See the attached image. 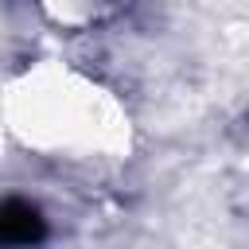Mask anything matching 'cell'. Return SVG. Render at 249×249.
Listing matches in <instances>:
<instances>
[{
    "label": "cell",
    "mask_w": 249,
    "mask_h": 249,
    "mask_svg": "<svg viewBox=\"0 0 249 249\" xmlns=\"http://www.w3.org/2000/svg\"><path fill=\"white\" fill-rule=\"evenodd\" d=\"M8 121L23 144L66 160L117 152L128 124L109 89L58 66H39L8 89Z\"/></svg>",
    "instance_id": "obj_1"
},
{
    "label": "cell",
    "mask_w": 249,
    "mask_h": 249,
    "mask_svg": "<svg viewBox=\"0 0 249 249\" xmlns=\"http://www.w3.org/2000/svg\"><path fill=\"white\" fill-rule=\"evenodd\" d=\"M43 237V218L31 202L8 198L0 202V245L4 249H31Z\"/></svg>",
    "instance_id": "obj_3"
},
{
    "label": "cell",
    "mask_w": 249,
    "mask_h": 249,
    "mask_svg": "<svg viewBox=\"0 0 249 249\" xmlns=\"http://www.w3.org/2000/svg\"><path fill=\"white\" fill-rule=\"evenodd\" d=\"M35 4L43 8V16L54 27H66V31L101 27L124 8V0H35Z\"/></svg>",
    "instance_id": "obj_2"
}]
</instances>
